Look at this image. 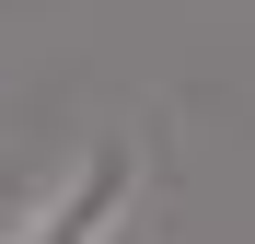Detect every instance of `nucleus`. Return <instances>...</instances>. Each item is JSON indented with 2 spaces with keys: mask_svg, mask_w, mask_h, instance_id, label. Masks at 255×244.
Here are the masks:
<instances>
[{
  "mask_svg": "<svg viewBox=\"0 0 255 244\" xmlns=\"http://www.w3.org/2000/svg\"><path fill=\"white\" fill-rule=\"evenodd\" d=\"M128 186H139V151L128 140H93L58 175V198L23 221V244H116V221H128Z\"/></svg>",
  "mask_w": 255,
  "mask_h": 244,
  "instance_id": "1",
  "label": "nucleus"
}]
</instances>
